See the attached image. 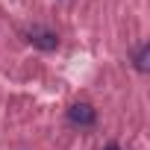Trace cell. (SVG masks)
Here are the masks:
<instances>
[{
	"label": "cell",
	"mask_w": 150,
	"mask_h": 150,
	"mask_svg": "<svg viewBox=\"0 0 150 150\" xmlns=\"http://www.w3.org/2000/svg\"><path fill=\"white\" fill-rule=\"evenodd\" d=\"M68 121L77 124V127H91V124L97 121V112H94V106H88V103H74V106L68 109Z\"/></svg>",
	"instance_id": "cell-1"
},
{
	"label": "cell",
	"mask_w": 150,
	"mask_h": 150,
	"mask_svg": "<svg viewBox=\"0 0 150 150\" xmlns=\"http://www.w3.org/2000/svg\"><path fill=\"white\" fill-rule=\"evenodd\" d=\"M30 44H35L38 50H56V47H59V38H56L53 30L33 27V30H30Z\"/></svg>",
	"instance_id": "cell-2"
},
{
	"label": "cell",
	"mask_w": 150,
	"mask_h": 150,
	"mask_svg": "<svg viewBox=\"0 0 150 150\" xmlns=\"http://www.w3.org/2000/svg\"><path fill=\"white\" fill-rule=\"evenodd\" d=\"M150 68V44H138V50H135V71H147Z\"/></svg>",
	"instance_id": "cell-3"
},
{
	"label": "cell",
	"mask_w": 150,
	"mask_h": 150,
	"mask_svg": "<svg viewBox=\"0 0 150 150\" xmlns=\"http://www.w3.org/2000/svg\"><path fill=\"white\" fill-rule=\"evenodd\" d=\"M106 150H121V147H118V144H109V147H106Z\"/></svg>",
	"instance_id": "cell-4"
}]
</instances>
